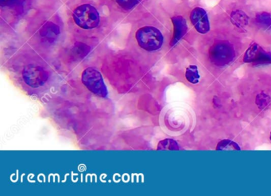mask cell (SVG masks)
<instances>
[{
    "mask_svg": "<svg viewBox=\"0 0 271 196\" xmlns=\"http://www.w3.org/2000/svg\"><path fill=\"white\" fill-rule=\"evenodd\" d=\"M136 39L141 48L147 51L159 50L163 44V36L155 27H145L136 32Z\"/></svg>",
    "mask_w": 271,
    "mask_h": 196,
    "instance_id": "6da1fadb",
    "label": "cell"
},
{
    "mask_svg": "<svg viewBox=\"0 0 271 196\" xmlns=\"http://www.w3.org/2000/svg\"><path fill=\"white\" fill-rule=\"evenodd\" d=\"M73 19L80 28L89 30L98 27L99 14L94 7L89 4H84L74 10Z\"/></svg>",
    "mask_w": 271,
    "mask_h": 196,
    "instance_id": "7a4b0ae2",
    "label": "cell"
},
{
    "mask_svg": "<svg viewBox=\"0 0 271 196\" xmlns=\"http://www.w3.org/2000/svg\"><path fill=\"white\" fill-rule=\"evenodd\" d=\"M82 82L90 92L99 97L108 96V89L103 82V77L94 68L85 69L82 73Z\"/></svg>",
    "mask_w": 271,
    "mask_h": 196,
    "instance_id": "3957f363",
    "label": "cell"
},
{
    "mask_svg": "<svg viewBox=\"0 0 271 196\" xmlns=\"http://www.w3.org/2000/svg\"><path fill=\"white\" fill-rule=\"evenodd\" d=\"M209 55L213 63L216 66H223L229 64L235 58V50L230 43L221 41L212 46Z\"/></svg>",
    "mask_w": 271,
    "mask_h": 196,
    "instance_id": "277c9868",
    "label": "cell"
},
{
    "mask_svg": "<svg viewBox=\"0 0 271 196\" xmlns=\"http://www.w3.org/2000/svg\"><path fill=\"white\" fill-rule=\"evenodd\" d=\"M23 80L31 88L41 87L48 80V73L41 67L28 66L23 69Z\"/></svg>",
    "mask_w": 271,
    "mask_h": 196,
    "instance_id": "5b68a950",
    "label": "cell"
},
{
    "mask_svg": "<svg viewBox=\"0 0 271 196\" xmlns=\"http://www.w3.org/2000/svg\"><path fill=\"white\" fill-rule=\"evenodd\" d=\"M243 60L246 63H256V64H270L271 53L262 50L257 44L250 46L244 55Z\"/></svg>",
    "mask_w": 271,
    "mask_h": 196,
    "instance_id": "8992f818",
    "label": "cell"
},
{
    "mask_svg": "<svg viewBox=\"0 0 271 196\" xmlns=\"http://www.w3.org/2000/svg\"><path fill=\"white\" fill-rule=\"evenodd\" d=\"M190 19H191L193 25L195 27L197 32L200 34H207L210 30L209 18H207V12L201 7H197L193 10L190 14Z\"/></svg>",
    "mask_w": 271,
    "mask_h": 196,
    "instance_id": "52a82bcc",
    "label": "cell"
},
{
    "mask_svg": "<svg viewBox=\"0 0 271 196\" xmlns=\"http://www.w3.org/2000/svg\"><path fill=\"white\" fill-rule=\"evenodd\" d=\"M172 21L174 23V34L171 41V46H174L184 37V34H186L187 27L186 21L183 17L176 16L172 18Z\"/></svg>",
    "mask_w": 271,
    "mask_h": 196,
    "instance_id": "ba28073f",
    "label": "cell"
},
{
    "mask_svg": "<svg viewBox=\"0 0 271 196\" xmlns=\"http://www.w3.org/2000/svg\"><path fill=\"white\" fill-rule=\"evenodd\" d=\"M232 21L234 23L235 25L239 27H243L247 24L248 18L246 14L242 11H236L232 14Z\"/></svg>",
    "mask_w": 271,
    "mask_h": 196,
    "instance_id": "9c48e42d",
    "label": "cell"
},
{
    "mask_svg": "<svg viewBox=\"0 0 271 196\" xmlns=\"http://www.w3.org/2000/svg\"><path fill=\"white\" fill-rule=\"evenodd\" d=\"M185 77L191 83H197L200 80V75L198 73L197 66H190L187 68Z\"/></svg>",
    "mask_w": 271,
    "mask_h": 196,
    "instance_id": "30bf717a",
    "label": "cell"
},
{
    "mask_svg": "<svg viewBox=\"0 0 271 196\" xmlns=\"http://www.w3.org/2000/svg\"><path fill=\"white\" fill-rule=\"evenodd\" d=\"M179 146L173 139L162 140L158 143V150H178Z\"/></svg>",
    "mask_w": 271,
    "mask_h": 196,
    "instance_id": "8fae6325",
    "label": "cell"
},
{
    "mask_svg": "<svg viewBox=\"0 0 271 196\" xmlns=\"http://www.w3.org/2000/svg\"><path fill=\"white\" fill-rule=\"evenodd\" d=\"M216 150H240V147L231 140H223L219 142Z\"/></svg>",
    "mask_w": 271,
    "mask_h": 196,
    "instance_id": "7c38bea8",
    "label": "cell"
},
{
    "mask_svg": "<svg viewBox=\"0 0 271 196\" xmlns=\"http://www.w3.org/2000/svg\"><path fill=\"white\" fill-rule=\"evenodd\" d=\"M256 23L263 28L270 29L271 14H268V13H262V14H257Z\"/></svg>",
    "mask_w": 271,
    "mask_h": 196,
    "instance_id": "4fadbf2b",
    "label": "cell"
},
{
    "mask_svg": "<svg viewBox=\"0 0 271 196\" xmlns=\"http://www.w3.org/2000/svg\"><path fill=\"white\" fill-rule=\"evenodd\" d=\"M115 1L119 4V7L126 11H129L134 8L140 0H115Z\"/></svg>",
    "mask_w": 271,
    "mask_h": 196,
    "instance_id": "5bb4252c",
    "label": "cell"
},
{
    "mask_svg": "<svg viewBox=\"0 0 271 196\" xmlns=\"http://www.w3.org/2000/svg\"><path fill=\"white\" fill-rule=\"evenodd\" d=\"M2 1V3H6V4H7V3L10 2L11 0H1Z\"/></svg>",
    "mask_w": 271,
    "mask_h": 196,
    "instance_id": "9a60e30c",
    "label": "cell"
},
{
    "mask_svg": "<svg viewBox=\"0 0 271 196\" xmlns=\"http://www.w3.org/2000/svg\"><path fill=\"white\" fill-rule=\"evenodd\" d=\"M270 140H271V134H270Z\"/></svg>",
    "mask_w": 271,
    "mask_h": 196,
    "instance_id": "2e32d148",
    "label": "cell"
}]
</instances>
